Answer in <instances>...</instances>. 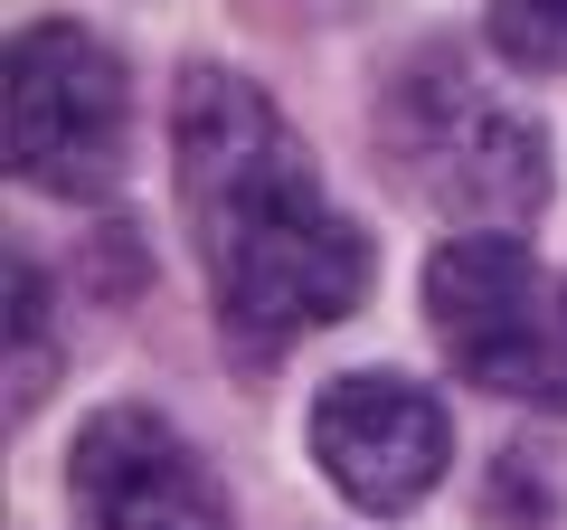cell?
Instances as JSON below:
<instances>
[{
	"label": "cell",
	"instance_id": "cell-1",
	"mask_svg": "<svg viewBox=\"0 0 567 530\" xmlns=\"http://www.w3.org/2000/svg\"><path fill=\"white\" fill-rule=\"evenodd\" d=\"M171 171H181V218L208 275V313L246 369L284 360L303 332L350 323L369 304L379 265H369L360 218L322 190L303 133L237 67H181Z\"/></svg>",
	"mask_w": 567,
	"mask_h": 530
},
{
	"label": "cell",
	"instance_id": "cell-6",
	"mask_svg": "<svg viewBox=\"0 0 567 530\" xmlns=\"http://www.w3.org/2000/svg\"><path fill=\"white\" fill-rule=\"evenodd\" d=\"M66 502L85 530H237L208 455L162 408H95L66 446Z\"/></svg>",
	"mask_w": 567,
	"mask_h": 530
},
{
	"label": "cell",
	"instance_id": "cell-4",
	"mask_svg": "<svg viewBox=\"0 0 567 530\" xmlns=\"http://www.w3.org/2000/svg\"><path fill=\"white\" fill-rule=\"evenodd\" d=\"M0 143L10 171L48 200H114L123 152H133V85L123 58L85 20H29L10 39L0 85Z\"/></svg>",
	"mask_w": 567,
	"mask_h": 530
},
{
	"label": "cell",
	"instance_id": "cell-5",
	"mask_svg": "<svg viewBox=\"0 0 567 530\" xmlns=\"http://www.w3.org/2000/svg\"><path fill=\"white\" fill-rule=\"evenodd\" d=\"M312 465L350 511H416L454 465V417L398 369H350L312 398Z\"/></svg>",
	"mask_w": 567,
	"mask_h": 530
},
{
	"label": "cell",
	"instance_id": "cell-3",
	"mask_svg": "<svg viewBox=\"0 0 567 530\" xmlns=\"http://www.w3.org/2000/svg\"><path fill=\"white\" fill-rule=\"evenodd\" d=\"M425 323L473 388L567 417V285H548V265L520 237L473 227V237L435 246L425 256Z\"/></svg>",
	"mask_w": 567,
	"mask_h": 530
},
{
	"label": "cell",
	"instance_id": "cell-7",
	"mask_svg": "<svg viewBox=\"0 0 567 530\" xmlns=\"http://www.w3.org/2000/svg\"><path fill=\"white\" fill-rule=\"evenodd\" d=\"M58 379V342H48V294L29 256H10V417H29Z\"/></svg>",
	"mask_w": 567,
	"mask_h": 530
},
{
	"label": "cell",
	"instance_id": "cell-8",
	"mask_svg": "<svg viewBox=\"0 0 567 530\" xmlns=\"http://www.w3.org/2000/svg\"><path fill=\"white\" fill-rule=\"evenodd\" d=\"M483 29L492 58H511L520 77H567V0H492Z\"/></svg>",
	"mask_w": 567,
	"mask_h": 530
},
{
	"label": "cell",
	"instance_id": "cell-2",
	"mask_svg": "<svg viewBox=\"0 0 567 530\" xmlns=\"http://www.w3.org/2000/svg\"><path fill=\"white\" fill-rule=\"evenodd\" d=\"M379 143L398 162L406 190H425L435 208L473 227H529L558 190L548 171V133L529 104H511L502 85H483L454 48H416L379 95Z\"/></svg>",
	"mask_w": 567,
	"mask_h": 530
}]
</instances>
